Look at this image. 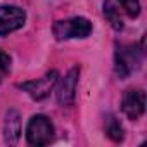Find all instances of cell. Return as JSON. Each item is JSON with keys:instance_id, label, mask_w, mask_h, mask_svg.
<instances>
[{"instance_id": "6da1fadb", "label": "cell", "mask_w": 147, "mask_h": 147, "mask_svg": "<svg viewBox=\"0 0 147 147\" xmlns=\"http://www.w3.org/2000/svg\"><path fill=\"white\" fill-rule=\"evenodd\" d=\"M54 36L57 40L69 38H87L92 33V23L85 18H71L64 21H57L52 28Z\"/></svg>"}, {"instance_id": "7a4b0ae2", "label": "cell", "mask_w": 147, "mask_h": 147, "mask_svg": "<svg viewBox=\"0 0 147 147\" xmlns=\"http://www.w3.org/2000/svg\"><path fill=\"white\" fill-rule=\"evenodd\" d=\"M54 138V125L52 121L43 116V114H36L30 119L28 126H26V140L31 145H47L50 144V140Z\"/></svg>"}, {"instance_id": "3957f363", "label": "cell", "mask_w": 147, "mask_h": 147, "mask_svg": "<svg viewBox=\"0 0 147 147\" xmlns=\"http://www.w3.org/2000/svg\"><path fill=\"white\" fill-rule=\"evenodd\" d=\"M59 82V75L57 71H49L45 76L42 78H36L33 82H26V83H21L19 88H23L30 97H33L35 100H43L45 97H49V94L54 90V87L57 85Z\"/></svg>"}, {"instance_id": "277c9868", "label": "cell", "mask_w": 147, "mask_h": 147, "mask_svg": "<svg viewBox=\"0 0 147 147\" xmlns=\"http://www.w3.org/2000/svg\"><path fill=\"white\" fill-rule=\"evenodd\" d=\"M116 75L119 78H126L138 67L140 64V54L131 45H119L116 50Z\"/></svg>"}, {"instance_id": "5b68a950", "label": "cell", "mask_w": 147, "mask_h": 147, "mask_svg": "<svg viewBox=\"0 0 147 147\" xmlns=\"http://www.w3.org/2000/svg\"><path fill=\"white\" fill-rule=\"evenodd\" d=\"M26 23V12L18 5H0V36L18 31Z\"/></svg>"}, {"instance_id": "8992f818", "label": "cell", "mask_w": 147, "mask_h": 147, "mask_svg": "<svg viewBox=\"0 0 147 147\" xmlns=\"http://www.w3.org/2000/svg\"><path fill=\"white\" fill-rule=\"evenodd\" d=\"M78 76H80V67H71L67 75L61 80L57 88V102L61 106H71L76 97V87H78Z\"/></svg>"}, {"instance_id": "52a82bcc", "label": "cell", "mask_w": 147, "mask_h": 147, "mask_svg": "<svg viewBox=\"0 0 147 147\" xmlns=\"http://www.w3.org/2000/svg\"><path fill=\"white\" fill-rule=\"evenodd\" d=\"M121 109L130 119H138L145 113V94L138 88L126 90L121 100Z\"/></svg>"}, {"instance_id": "ba28073f", "label": "cell", "mask_w": 147, "mask_h": 147, "mask_svg": "<svg viewBox=\"0 0 147 147\" xmlns=\"http://www.w3.org/2000/svg\"><path fill=\"white\" fill-rule=\"evenodd\" d=\"M21 137V119H19V114L18 111L11 109L5 116V125H4V140L5 144L9 145H14L18 144Z\"/></svg>"}, {"instance_id": "9c48e42d", "label": "cell", "mask_w": 147, "mask_h": 147, "mask_svg": "<svg viewBox=\"0 0 147 147\" xmlns=\"http://www.w3.org/2000/svg\"><path fill=\"white\" fill-rule=\"evenodd\" d=\"M106 133L114 142H121L125 138V130H123L121 123L114 116H107V119H106Z\"/></svg>"}, {"instance_id": "30bf717a", "label": "cell", "mask_w": 147, "mask_h": 147, "mask_svg": "<svg viewBox=\"0 0 147 147\" xmlns=\"http://www.w3.org/2000/svg\"><path fill=\"white\" fill-rule=\"evenodd\" d=\"M104 16H106V19L111 23V26L114 30H123V19L119 16V11L116 9V5L111 2V0H106L104 2Z\"/></svg>"}, {"instance_id": "8fae6325", "label": "cell", "mask_w": 147, "mask_h": 147, "mask_svg": "<svg viewBox=\"0 0 147 147\" xmlns=\"http://www.w3.org/2000/svg\"><path fill=\"white\" fill-rule=\"evenodd\" d=\"M119 4L123 5V9L126 11L128 16L137 18L140 14V2L138 0H119Z\"/></svg>"}, {"instance_id": "7c38bea8", "label": "cell", "mask_w": 147, "mask_h": 147, "mask_svg": "<svg viewBox=\"0 0 147 147\" xmlns=\"http://www.w3.org/2000/svg\"><path fill=\"white\" fill-rule=\"evenodd\" d=\"M9 71H11V57L4 50H0V83L9 75Z\"/></svg>"}]
</instances>
